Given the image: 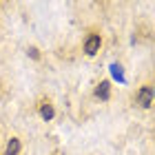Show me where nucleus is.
Segmentation results:
<instances>
[{
  "label": "nucleus",
  "instance_id": "1",
  "mask_svg": "<svg viewBox=\"0 0 155 155\" xmlns=\"http://www.w3.org/2000/svg\"><path fill=\"white\" fill-rule=\"evenodd\" d=\"M153 100H155V89L151 87V84H144V87L137 91V104L142 109H149L153 104Z\"/></svg>",
  "mask_w": 155,
  "mask_h": 155
},
{
  "label": "nucleus",
  "instance_id": "2",
  "mask_svg": "<svg viewBox=\"0 0 155 155\" xmlns=\"http://www.w3.org/2000/svg\"><path fill=\"white\" fill-rule=\"evenodd\" d=\"M100 47H102V38L97 36V33H91V36L84 40V53L87 55H95L100 51Z\"/></svg>",
  "mask_w": 155,
  "mask_h": 155
},
{
  "label": "nucleus",
  "instance_id": "3",
  "mask_svg": "<svg viewBox=\"0 0 155 155\" xmlns=\"http://www.w3.org/2000/svg\"><path fill=\"white\" fill-rule=\"evenodd\" d=\"M40 115H42V120H53V115H55V111H53V107H51V102L49 100H42L40 102Z\"/></svg>",
  "mask_w": 155,
  "mask_h": 155
},
{
  "label": "nucleus",
  "instance_id": "4",
  "mask_svg": "<svg viewBox=\"0 0 155 155\" xmlns=\"http://www.w3.org/2000/svg\"><path fill=\"white\" fill-rule=\"evenodd\" d=\"M109 95H111V84L104 80L97 84V89H95V97H100V100H109Z\"/></svg>",
  "mask_w": 155,
  "mask_h": 155
},
{
  "label": "nucleus",
  "instance_id": "5",
  "mask_svg": "<svg viewBox=\"0 0 155 155\" xmlns=\"http://www.w3.org/2000/svg\"><path fill=\"white\" fill-rule=\"evenodd\" d=\"M20 149H22V144H20L18 137H11L9 142H7V149H5V155H18Z\"/></svg>",
  "mask_w": 155,
  "mask_h": 155
},
{
  "label": "nucleus",
  "instance_id": "6",
  "mask_svg": "<svg viewBox=\"0 0 155 155\" xmlns=\"http://www.w3.org/2000/svg\"><path fill=\"white\" fill-rule=\"evenodd\" d=\"M111 71H113L115 78H120V80H122V67H120V64H113V67H111Z\"/></svg>",
  "mask_w": 155,
  "mask_h": 155
},
{
  "label": "nucleus",
  "instance_id": "7",
  "mask_svg": "<svg viewBox=\"0 0 155 155\" xmlns=\"http://www.w3.org/2000/svg\"><path fill=\"white\" fill-rule=\"evenodd\" d=\"M29 55H31V58H33V60H38V58H40V53H38V49H33V47L29 49Z\"/></svg>",
  "mask_w": 155,
  "mask_h": 155
}]
</instances>
